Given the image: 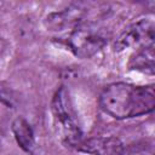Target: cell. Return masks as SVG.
Listing matches in <instances>:
<instances>
[{"label": "cell", "mask_w": 155, "mask_h": 155, "mask_svg": "<svg viewBox=\"0 0 155 155\" xmlns=\"http://www.w3.org/2000/svg\"><path fill=\"white\" fill-rule=\"evenodd\" d=\"M101 108L114 119H131L155 110V91L126 82L108 85L99 97Z\"/></svg>", "instance_id": "obj_1"}, {"label": "cell", "mask_w": 155, "mask_h": 155, "mask_svg": "<svg viewBox=\"0 0 155 155\" xmlns=\"http://www.w3.org/2000/svg\"><path fill=\"white\" fill-rule=\"evenodd\" d=\"M51 110L57 133L61 136V138L69 145H78L82 140V134L65 87H61L54 93Z\"/></svg>", "instance_id": "obj_2"}, {"label": "cell", "mask_w": 155, "mask_h": 155, "mask_svg": "<svg viewBox=\"0 0 155 155\" xmlns=\"http://www.w3.org/2000/svg\"><path fill=\"white\" fill-rule=\"evenodd\" d=\"M107 33L93 22L73 29L67 38L69 50L79 58H90L94 56L107 45Z\"/></svg>", "instance_id": "obj_3"}, {"label": "cell", "mask_w": 155, "mask_h": 155, "mask_svg": "<svg viewBox=\"0 0 155 155\" xmlns=\"http://www.w3.org/2000/svg\"><path fill=\"white\" fill-rule=\"evenodd\" d=\"M151 44H155V22L142 18L128 25L115 39L114 48L116 51L126 48L140 50Z\"/></svg>", "instance_id": "obj_4"}, {"label": "cell", "mask_w": 155, "mask_h": 155, "mask_svg": "<svg viewBox=\"0 0 155 155\" xmlns=\"http://www.w3.org/2000/svg\"><path fill=\"white\" fill-rule=\"evenodd\" d=\"M91 10L87 4H75L68 6L67 8L53 12L46 17L45 24L50 30L62 31L65 29H75L82 24L92 23L88 19Z\"/></svg>", "instance_id": "obj_5"}, {"label": "cell", "mask_w": 155, "mask_h": 155, "mask_svg": "<svg viewBox=\"0 0 155 155\" xmlns=\"http://www.w3.org/2000/svg\"><path fill=\"white\" fill-rule=\"evenodd\" d=\"M76 148L92 155H121L122 143L115 137H97L81 140Z\"/></svg>", "instance_id": "obj_6"}, {"label": "cell", "mask_w": 155, "mask_h": 155, "mask_svg": "<svg viewBox=\"0 0 155 155\" xmlns=\"http://www.w3.org/2000/svg\"><path fill=\"white\" fill-rule=\"evenodd\" d=\"M128 68L143 74L155 75V44L137 50L128 61Z\"/></svg>", "instance_id": "obj_7"}, {"label": "cell", "mask_w": 155, "mask_h": 155, "mask_svg": "<svg viewBox=\"0 0 155 155\" xmlns=\"http://www.w3.org/2000/svg\"><path fill=\"white\" fill-rule=\"evenodd\" d=\"M11 128L18 145L24 151L31 154L35 148V137H34V131L30 124L24 117L18 116L12 121Z\"/></svg>", "instance_id": "obj_8"}]
</instances>
